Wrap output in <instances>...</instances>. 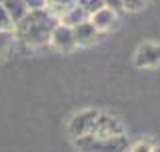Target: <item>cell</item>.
Instances as JSON below:
<instances>
[{
  "label": "cell",
  "mask_w": 160,
  "mask_h": 152,
  "mask_svg": "<svg viewBox=\"0 0 160 152\" xmlns=\"http://www.w3.org/2000/svg\"><path fill=\"white\" fill-rule=\"evenodd\" d=\"M88 134L94 136V138H112V136L126 134V132H124V126L116 116L98 114L96 120H94V124H92V130H90Z\"/></svg>",
  "instance_id": "3957f363"
},
{
  "label": "cell",
  "mask_w": 160,
  "mask_h": 152,
  "mask_svg": "<svg viewBox=\"0 0 160 152\" xmlns=\"http://www.w3.org/2000/svg\"><path fill=\"white\" fill-rule=\"evenodd\" d=\"M50 46L58 52H70V50L76 48V40H74V32H72V26L68 24H62L58 22L54 26L52 34H50Z\"/></svg>",
  "instance_id": "5b68a950"
},
{
  "label": "cell",
  "mask_w": 160,
  "mask_h": 152,
  "mask_svg": "<svg viewBox=\"0 0 160 152\" xmlns=\"http://www.w3.org/2000/svg\"><path fill=\"white\" fill-rule=\"evenodd\" d=\"M148 0H122V10H128V12H138L146 6Z\"/></svg>",
  "instance_id": "5bb4252c"
},
{
  "label": "cell",
  "mask_w": 160,
  "mask_h": 152,
  "mask_svg": "<svg viewBox=\"0 0 160 152\" xmlns=\"http://www.w3.org/2000/svg\"><path fill=\"white\" fill-rule=\"evenodd\" d=\"M24 2H26L28 10H32V8H46V0H24Z\"/></svg>",
  "instance_id": "2e32d148"
},
{
  "label": "cell",
  "mask_w": 160,
  "mask_h": 152,
  "mask_svg": "<svg viewBox=\"0 0 160 152\" xmlns=\"http://www.w3.org/2000/svg\"><path fill=\"white\" fill-rule=\"evenodd\" d=\"M0 4H2V0H0Z\"/></svg>",
  "instance_id": "ac0fdd59"
},
{
  "label": "cell",
  "mask_w": 160,
  "mask_h": 152,
  "mask_svg": "<svg viewBox=\"0 0 160 152\" xmlns=\"http://www.w3.org/2000/svg\"><path fill=\"white\" fill-rule=\"evenodd\" d=\"M104 6L112 8V10H122V0H104Z\"/></svg>",
  "instance_id": "e0dca14e"
},
{
  "label": "cell",
  "mask_w": 160,
  "mask_h": 152,
  "mask_svg": "<svg viewBox=\"0 0 160 152\" xmlns=\"http://www.w3.org/2000/svg\"><path fill=\"white\" fill-rule=\"evenodd\" d=\"M14 30H0V58L6 56V52L14 44Z\"/></svg>",
  "instance_id": "7c38bea8"
},
{
  "label": "cell",
  "mask_w": 160,
  "mask_h": 152,
  "mask_svg": "<svg viewBox=\"0 0 160 152\" xmlns=\"http://www.w3.org/2000/svg\"><path fill=\"white\" fill-rule=\"evenodd\" d=\"M134 66L136 68H156L160 66V44L142 42L134 52Z\"/></svg>",
  "instance_id": "277c9868"
},
{
  "label": "cell",
  "mask_w": 160,
  "mask_h": 152,
  "mask_svg": "<svg viewBox=\"0 0 160 152\" xmlns=\"http://www.w3.org/2000/svg\"><path fill=\"white\" fill-rule=\"evenodd\" d=\"M74 146L80 150H128L130 142L126 134H118L112 138H94L90 134H82L74 138Z\"/></svg>",
  "instance_id": "7a4b0ae2"
},
{
  "label": "cell",
  "mask_w": 160,
  "mask_h": 152,
  "mask_svg": "<svg viewBox=\"0 0 160 152\" xmlns=\"http://www.w3.org/2000/svg\"><path fill=\"white\" fill-rule=\"evenodd\" d=\"M2 6L6 8L8 16L12 18L14 24H16L18 20L28 12V6H26V2H24V0H2Z\"/></svg>",
  "instance_id": "30bf717a"
},
{
  "label": "cell",
  "mask_w": 160,
  "mask_h": 152,
  "mask_svg": "<svg viewBox=\"0 0 160 152\" xmlns=\"http://www.w3.org/2000/svg\"><path fill=\"white\" fill-rule=\"evenodd\" d=\"M76 4H80V6L86 10V14L90 16L94 10H98V8L104 6V0H76Z\"/></svg>",
  "instance_id": "4fadbf2b"
},
{
  "label": "cell",
  "mask_w": 160,
  "mask_h": 152,
  "mask_svg": "<svg viewBox=\"0 0 160 152\" xmlns=\"http://www.w3.org/2000/svg\"><path fill=\"white\" fill-rule=\"evenodd\" d=\"M74 4H76V0H46V10L50 14H54L56 18H60Z\"/></svg>",
  "instance_id": "8fae6325"
},
{
  "label": "cell",
  "mask_w": 160,
  "mask_h": 152,
  "mask_svg": "<svg viewBox=\"0 0 160 152\" xmlns=\"http://www.w3.org/2000/svg\"><path fill=\"white\" fill-rule=\"evenodd\" d=\"M72 32H74V40H76V46H90V44L98 42L100 38V30L90 22V18L78 22L76 26H72Z\"/></svg>",
  "instance_id": "52a82bcc"
},
{
  "label": "cell",
  "mask_w": 160,
  "mask_h": 152,
  "mask_svg": "<svg viewBox=\"0 0 160 152\" xmlns=\"http://www.w3.org/2000/svg\"><path fill=\"white\" fill-rule=\"evenodd\" d=\"M58 24V18L46 8H32L14 24V36L30 48H38L50 42V34Z\"/></svg>",
  "instance_id": "6da1fadb"
},
{
  "label": "cell",
  "mask_w": 160,
  "mask_h": 152,
  "mask_svg": "<svg viewBox=\"0 0 160 152\" xmlns=\"http://www.w3.org/2000/svg\"><path fill=\"white\" fill-rule=\"evenodd\" d=\"M88 18V14H86V10H84L80 4H74L72 8H68L66 12L62 14V16L58 18V22H62V24H68V26H76L78 22H82V20H86Z\"/></svg>",
  "instance_id": "9c48e42d"
},
{
  "label": "cell",
  "mask_w": 160,
  "mask_h": 152,
  "mask_svg": "<svg viewBox=\"0 0 160 152\" xmlns=\"http://www.w3.org/2000/svg\"><path fill=\"white\" fill-rule=\"evenodd\" d=\"M100 112L94 108H86V110H80L78 114H74L72 118H70L68 122V134L72 136V138H76V136H82V134H88L90 130H92V124L94 120H96V116Z\"/></svg>",
  "instance_id": "8992f818"
},
{
  "label": "cell",
  "mask_w": 160,
  "mask_h": 152,
  "mask_svg": "<svg viewBox=\"0 0 160 152\" xmlns=\"http://www.w3.org/2000/svg\"><path fill=\"white\" fill-rule=\"evenodd\" d=\"M0 30H14V22H12V18L8 16V12H6V8L0 4Z\"/></svg>",
  "instance_id": "9a60e30c"
},
{
  "label": "cell",
  "mask_w": 160,
  "mask_h": 152,
  "mask_svg": "<svg viewBox=\"0 0 160 152\" xmlns=\"http://www.w3.org/2000/svg\"><path fill=\"white\" fill-rule=\"evenodd\" d=\"M88 18H90V22H92L100 32H108V30L116 28V22H118L116 10H112V8H108V6H102V8L94 10Z\"/></svg>",
  "instance_id": "ba28073f"
}]
</instances>
